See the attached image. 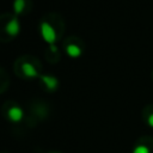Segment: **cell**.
<instances>
[{"mask_svg": "<svg viewBox=\"0 0 153 153\" xmlns=\"http://www.w3.org/2000/svg\"><path fill=\"white\" fill-rule=\"evenodd\" d=\"M13 6H14L16 13H22L24 7H25V0H16Z\"/></svg>", "mask_w": 153, "mask_h": 153, "instance_id": "7", "label": "cell"}, {"mask_svg": "<svg viewBox=\"0 0 153 153\" xmlns=\"http://www.w3.org/2000/svg\"><path fill=\"white\" fill-rule=\"evenodd\" d=\"M41 33H42L44 41L48 42L51 45L56 41V32L53 29V26L49 23H47V22H42L41 23Z\"/></svg>", "mask_w": 153, "mask_h": 153, "instance_id": "1", "label": "cell"}, {"mask_svg": "<svg viewBox=\"0 0 153 153\" xmlns=\"http://www.w3.org/2000/svg\"><path fill=\"white\" fill-rule=\"evenodd\" d=\"M66 51L71 57H79L81 55V49L76 44H68Z\"/></svg>", "mask_w": 153, "mask_h": 153, "instance_id": "6", "label": "cell"}, {"mask_svg": "<svg viewBox=\"0 0 153 153\" xmlns=\"http://www.w3.org/2000/svg\"><path fill=\"white\" fill-rule=\"evenodd\" d=\"M148 124H149L151 127H153V114L149 115V117H148Z\"/></svg>", "mask_w": 153, "mask_h": 153, "instance_id": "9", "label": "cell"}, {"mask_svg": "<svg viewBox=\"0 0 153 153\" xmlns=\"http://www.w3.org/2000/svg\"><path fill=\"white\" fill-rule=\"evenodd\" d=\"M7 115H8V118H10L12 122L17 123V122H20V121L23 120L24 112H23L22 108H19V106H12V108H10Z\"/></svg>", "mask_w": 153, "mask_h": 153, "instance_id": "2", "label": "cell"}, {"mask_svg": "<svg viewBox=\"0 0 153 153\" xmlns=\"http://www.w3.org/2000/svg\"><path fill=\"white\" fill-rule=\"evenodd\" d=\"M41 80L45 84L47 88L50 90V91L55 90V88L57 87V85H59L57 79L54 78V76H51V75H42V76H41Z\"/></svg>", "mask_w": 153, "mask_h": 153, "instance_id": "4", "label": "cell"}, {"mask_svg": "<svg viewBox=\"0 0 153 153\" xmlns=\"http://www.w3.org/2000/svg\"><path fill=\"white\" fill-rule=\"evenodd\" d=\"M133 153H149V149L143 145H139V146H136L134 148Z\"/></svg>", "mask_w": 153, "mask_h": 153, "instance_id": "8", "label": "cell"}, {"mask_svg": "<svg viewBox=\"0 0 153 153\" xmlns=\"http://www.w3.org/2000/svg\"><path fill=\"white\" fill-rule=\"evenodd\" d=\"M20 31V24L17 18H12L6 25V32L10 36H17Z\"/></svg>", "mask_w": 153, "mask_h": 153, "instance_id": "3", "label": "cell"}, {"mask_svg": "<svg viewBox=\"0 0 153 153\" xmlns=\"http://www.w3.org/2000/svg\"><path fill=\"white\" fill-rule=\"evenodd\" d=\"M22 69H23L24 75H26V76H29V78H35V76H37V75H38V73H37L36 68H35L31 63H29V62L23 63Z\"/></svg>", "mask_w": 153, "mask_h": 153, "instance_id": "5", "label": "cell"}, {"mask_svg": "<svg viewBox=\"0 0 153 153\" xmlns=\"http://www.w3.org/2000/svg\"><path fill=\"white\" fill-rule=\"evenodd\" d=\"M51 153H56V152H51Z\"/></svg>", "mask_w": 153, "mask_h": 153, "instance_id": "10", "label": "cell"}]
</instances>
